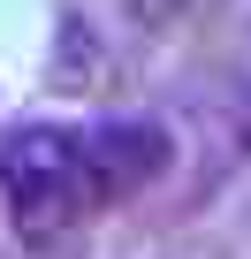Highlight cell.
Returning <instances> with one entry per match:
<instances>
[{
	"instance_id": "1",
	"label": "cell",
	"mask_w": 251,
	"mask_h": 259,
	"mask_svg": "<svg viewBox=\"0 0 251 259\" xmlns=\"http://www.w3.org/2000/svg\"><path fill=\"white\" fill-rule=\"evenodd\" d=\"M114 206V183L99 168V138L76 122H16L0 138V213L8 236L46 251L91 229Z\"/></svg>"
},
{
	"instance_id": "2",
	"label": "cell",
	"mask_w": 251,
	"mask_h": 259,
	"mask_svg": "<svg viewBox=\"0 0 251 259\" xmlns=\"http://www.w3.org/2000/svg\"><path fill=\"white\" fill-rule=\"evenodd\" d=\"M243 130H251V92H243Z\"/></svg>"
}]
</instances>
